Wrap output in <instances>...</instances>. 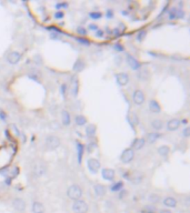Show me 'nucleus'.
I'll return each mask as SVG.
<instances>
[{
	"mask_svg": "<svg viewBox=\"0 0 190 213\" xmlns=\"http://www.w3.org/2000/svg\"><path fill=\"white\" fill-rule=\"evenodd\" d=\"M89 29L92 30V31H97L99 28H98V26L96 25V24H90V25H89Z\"/></svg>",
	"mask_w": 190,
	"mask_h": 213,
	"instance_id": "8fccbe9b",
	"label": "nucleus"
},
{
	"mask_svg": "<svg viewBox=\"0 0 190 213\" xmlns=\"http://www.w3.org/2000/svg\"><path fill=\"white\" fill-rule=\"evenodd\" d=\"M148 106H149V110H150L152 113L161 112V106H160V103H159L158 100H156V99H150Z\"/></svg>",
	"mask_w": 190,
	"mask_h": 213,
	"instance_id": "2eb2a0df",
	"label": "nucleus"
},
{
	"mask_svg": "<svg viewBox=\"0 0 190 213\" xmlns=\"http://www.w3.org/2000/svg\"><path fill=\"white\" fill-rule=\"evenodd\" d=\"M106 17H107L108 19L112 18V17H114V10H112V9H108L107 12H106Z\"/></svg>",
	"mask_w": 190,
	"mask_h": 213,
	"instance_id": "09e8293b",
	"label": "nucleus"
},
{
	"mask_svg": "<svg viewBox=\"0 0 190 213\" xmlns=\"http://www.w3.org/2000/svg\"><path fill=\"white\" fill-rule=\"evenodd\" d=\"M89 17L94 20H99L102 17V13L100 11H92V12L89 13Z\"/></svg>",
	"mask_w": 190,
	"mask_h": 213,
	"instance_id": "473e14b6",
	"label": "nucleus"
},
{
	"mask_svg": "<svg viewBox=\"0 0 190 213\" xmlns=\"http://www.w3.org/2000/svg\"><path fill=\"white\" fill-rule=\"evenodd\" d=\"M122 189H123V182L122 181L114 182V184L110 187V190H111L112 192H120Z\"/></svg>",
	"mask_w": 190,
	"mask_h": 213,
	"instance_id": "c85d7f7f",
	"label": "nucleus"
},
{
	"mask_svg": "<svg viewBox=\"0 0 190 213\" xmlns=\"http://www.w3.org/2000/svg\"><path fill=\"white\" fill-rule=\"evenodd\" d=\"M46 147L49 150H56L57 148L60 147V139L57 136H48L46 138Z\"/></svg>",
	"mask_w": 190,
	"mask_h": 213,
	"instance_id": "7ed1b4c3",
	"label": "nucleus"
},
{
	"mask_svg": "<svg viewBox=\"0 0 190 213\" xmlns=\"http://www.w3.org/2000/svg\"><path fill=\"white\" fill-rule=\"evenodd\" d=\"M159 213H172V212L169 211V210H160V212Z\"/></svg>",
	"mask_w": 190,
	"mask_h": 213,
	"instance_id": "6e6d98bb",
	"label": "nucleus"
},
{
	"mask_svg": "<svg viewBox=\"0 0 190 213\" xmlns=\"http://www.w3.org/2000/svg\"><path fill=\"white\" fill-rule=\"evenodd\" d=\"M47 170V167L44 162H36L32 167V172L36 178H39V176H42L44 174Z\"/></svg>",
	"mask_w": 190,
	"mask_h": 213,
	"instance_id": "423d86ee",
	"label": "nucleus"
},
{
	"mask_svg": "<svg viewBox=\"0 0 190 213\" xmlns=\"http://www.w3.org/2000/svg\"><path fill=\"white\" fill-rule=\"evenodd\" d=\"M145 144H146V140H145V138H136L132 141V143H131V147H130V148H131L133 151L140 150V149H142V148L145 147Z\"/></svg>",
	"mask_w": 190,
	"mask_h": 213,
	"instance_id": "dca6fc26",
	"label": "nucleus"
},
{
	"mask_svg": "<svg viewBox=\"0 0 190 213\" xmlns=\"http://www.w3.org/2000/svg\"><path fill=\"white\" fill-rule=\"evenodd\" d=\"M10 129H11L12 133H15V136H16V137H19L20 132H19V130H18V128H17V125H16V124H11V125H10Z\"/></svg>",
	"mask_w": 190,
	"mask_h": 213,
	"instance_id": "ea45409f",
	"label": "nucleus"
},
{
	"mask_svg": "<svg viewBox=\"0 0 190 213\" xmlns=\"http://www.w3.org/2000/svg\"><path fill=\"white\" fill-rule=\"evenodd\" d=\"M164 125H165V123H164V121L160 119H155L151 121V128L155 130V131H160L162 128H164Z\"/></svg>",
	"mask_w": 190,
	"mask_h": 213,
	"instance_id": "a878e982",
	"label": "nucleus"
},
{
	"mask_svg": "<svg viewBox=\"0 0 190 213\" xmlns=\"http://www.w3.org/2000/svg\"><path fill=\"white\" fill-rule=\"evenodd\" d=\"M30 72H31V71H30ZM38 75H39L38 71H32L31 73H29V75H28V77H29L30 79H32V80H35V81L39 82V78H38Z\"/></svg>",
	"mask_w": 190,
	"mask_h": 213,
	"instance_id": "c9c22d12",
	"label": "nucleus"
},
{
	"mask_svg": "<svg viewBox=\"0 0 190 213\" xmlns=\"http://www.w3.org/2000/svg\"><path fill=\"white\" fill-rule=\"evenodd\" d=\"M60 90H61V91H60L61 94L64 97V95H66V91H67V84H64V83H63L62 86H61V88H60Z\"/></svg>",
	"mask_w": 190,
	"mask_h": 213,
	"instance_id": "3c124183",
	"label": "nucleus"
},
{
	"mask_svg": "<svg viewBox=\"0 0 190 213\" xmlns=\"http://www.w3.org/2000/svg\"><path fill=\"white\" fill-rule=\"evenodd\" d=\"M12 207L17 210V211H19V212H22V211H25L26 207H27V204H26V201L24 199H21V198H16V199H13L12 200Z\"/></svg>",
	"mask_w": 190,
	"mask_h": 213,
	"instance_id": "9b49d317",
	"label": "nucleus"
},
{
	"mask_svg": "<svg viewBox=\"0 0 190 213\" xmlns=\"http://www.w3.org/2000/svg\"><path fill=\"white\" fill-rule=\"evenodd\" d=\"M149 200H150V202H152V203H158L159 200H160V196L157 194H151L149 196Z\"/></svg>",
	"mask_w": 190,
	"mask_h": 213,
	"instance_id": "58836bf2",
	"label": "nucleus"
},
{
	"mask_svg": "<svg viewBox=\"0 0 190 213\" xmlns=\"http://www.w3.org/2000/svg\"><path fill=\"white\" fill-rule=\"evenodd\" d=\"M67 195H68L69 199L74 201L80 200L81 196H83V189L80 188L78 184H72L67 190Z\"/></svg>",
	"mask_w": 190,
	"mask_h": 213,
	"instance_id": "f257e3e1",
	"label": "nucleus"
},
{
	"mask_svg": "<svg viewBox=\"0 0 190 213\" xmlns=\"http://www.w3.org/2000/svg\"><path fill=\"white\" fill-rule=\"evenodd\" d=\"M105 36V31L102 30V29H98L97 31H96V37L97 38H102Z\"/></svg>",
	"mask_w": 190,
	"mask_h": 213,
	"instance_id": "49530a36",
	"label": "nucleus"
},
{
	"mask_svg": "<svg viewBox=\"0 0 190 213\" xmlns=\"http://www.w3.org/2000/svg\"><path fill=\"white\" fill-rule=\"evenodd\" d=\"M78 91H79V81H78L77 77H74L71 79V93H72V95L77 97L78 95Z\"/></svg>",
	"mask_w": 190,
	"mask_h": 213,
	"instance_id": "b1692460",
	"label": "nucleus"
},
{
	"mask_svg": "<svg viewBox=\"0 0 190 213\" xmlns=\"http://www.w3.org/2000/svg\"><path fill=\"white\" fill-rule=\"evenodd\" d=\"M7 119V113L3 110H0V120H6Z\"/></svg>",
	"mask_w": 190,
	"mask_h": 213,
	"instance_id": "603ef678",
	"label": "nucleus"
},
{
	"mask_svg": "<svg viewBox=\"0 0 190 213\" xmlns=\"http://www.w3.org/2000/svg\"><path fill=\"white\" fill-rule=\"evenodd\" d=\"M157 152H158L159 156H161V157L164 158H167L169 156V153H170V148H169V145H160L158 149H157Z\"/></svg>",
	"mask_w": 190,
	"mask_h": 213,
	"instance_id": "393cba45",
	"label": "nucleus"
},
{
	"mask_svg": "<svg viewBox=\"0 0 190 213\" xmlns=\"http://www.w3.org/2000/svg\"><path fill=\"white\" fill-rule=\"evenodd\" d=\"M164 204L167 207H177V200L172 196H167L164 200Z\"/></svg>",
	"mask_w": 190,
	"mask_h": 213,
	"instance_id": "bb28decb",
	"label": "nucleus"
},
{
	"mask_svg": "<svg viewBox=\"0 0 190 213\" xmlns=\"http://www.w3.org/2000/svg\"><path fill=\"white\" fill-rule=\"evenodd\" d=\"M180 120L177 119V118H175V119H170L168 122H167V124H166V127H167V130L168 131H176V130H178L179 128H180Z\"/></svg>",
	"mask_w": 190,
	"mask_h": 213,
	"instance_id": "ddd939ff",
	"label": "nucleus"
},
{
	"mask_svg": "<svg viewBox=\"0 0 190 213\" xmlns=\"http://www.w3.org/2000/svg\"><path fill=\"white\" fill-rule=\"evenodd\" d=\"M181 134H182V137H184V138H188L189 137V127H186L184 130H182V132H181Z\"/></svg>",
	"mask_w": 190,
	"mask_h": 213,
	"instance_id": "a18cd8bd",
	"label": "nucleus"
},
{
	"mask_svg": "<svg viewBox=\"0 0 190 213\" xmlns=\"http://www.w3.org/2000/svg\"><path fill=\"white\" fill-rule=\"evenodd\" d=\"M126 60H127L128 66H129L132 70H140V68H141V63H140V61L138 59H136V58L133 56H131V55H127Z\"/></svg>",
	"mask_w": 190,
	"mask_h": 213,
	"instance_id": "6e6552de",
	"label": "nucleus"
},
{
	"mask_svg": "<svg viewBox=\"0 0 190 213\" xmlns=\"http://www.w3.org/2000/svg\"><path fill=\"white\" fill-rule=\"evenodd\" d=\"M61 119H62V124L64 127H69L71 123V115H70L69 111L62 110L61 111Z\"/></svg>",
	"mask_w": 190,
	"mask_h": 213,
	"instance_id": "5701e85b",
	"label": "nucleus"
},
{
	"mask_svg": "<svg viewBox=\"0 0 190 213\" xmlns=\"http://www.w3.org/2000/svg\"><path fill=\"white\" fill-rule=\"evenodd\" d=\"M20 60H21V53L18 51H11L7 57V61L10 64H17Z\"/></svg>",
	"mask_w": 190,
	"mask_h": 213,
	"instance_id": "f8f14e48",
	"label": "nucleus"
},
{
	"mask_svg": "<svg viewBox=\"0 0 190 213\" xmlns=\"http://www.w3.org/2000/svg\"><path fill=\"white\" fill-rule=\"evenodd\" d=\"M85 68H86V61L83 60V58H78L75 61V63H74V66H72V70L75 72H77V73L81 72Z\"/></svg>",
	"mask_w": 190,
	"mask_h": 213,
	"instance_id": "4468645a",
	"label": "nucleus"
},
{
	"mask_svg": "<svg viewBox=\"0 0 190 213\" xmlns=\"http://www.w3.org/2000/svg\"><path fill=\"white\" fill-rule=\"evenodd\" d=\"M96 132H97V125L96 124L90 123V124L86 125V128H85V133H86V137H87V138H89V139L94 138Z\"/></svg>",
	"mask_w": 190,
	"mask_h": 213,
	"instance_id": "a211bd4d",
	"label": "nucleus"
},
{
	"mask_svg": "<svg viewBox=\"0 0 190 213\" xmlns=\"http://www.w3.org/2000/svg\"><path fill=\"white\" fill-rule=\"evenodd\" d=\"M133 158H135V151L131 148H127L121 153L120 161L122 163H125V164H128V163H130L132 161Z\"/></svg>",
	"mask_w": 190,
	"mask_h": 213,
	"instance_id": "20e7f679",
	"label": "nucleus"
},
{
	"mask_svg": "<svg viewBox=\"0 0 190 213\" xmlns=\"http://www.w3.org/2000/svg\"><path fill=\"white\" fill-rule=\"evenodd\" d=\"M101 176L106 181H112L116 176V171L110 168H105L101 170Z\"/></svg>",
	"mask_w": 190,
	"mask_h": 213,
	"instance_id": "9d476101",
	"label": "nucleus"
},
{
	"mask_svg": "<svg viewBox=\"0 0 190 213\" xmlns=\"http://www.w3.org/2000/svg\"><path fill=\"white\" fill-rule=\"evenodd\" d=\"M169 19L170 20H175L177 19V8H171L169 11Z\"/></svg>",
	"mask_w": 190,
	"mask_h": 213,
	"instance_id": "f704fd0d",
	"label": "nucleus"
},
{
	"mask_svg": "<svg viewBox=\"0 0 190 213\" xmlns=\"http://www.w3.org/2000/svg\"><path fill=\"white\" fill-rule=\"evenodd\" d=\"M68 7V3L67 2H60V3H57L56 5V9H58V11H60L61 8H67Z\"/></svg>",
	"mask_w": 190,
	"mask_h": 213,
	"instance_id": "79ce46f5",
	"label": "nucleus"
},
{
	"mask_svg": "<svg viewBox=\"0 0 190 213\" xmlns=\"http://www.w3.org/2000/svg\"><path fill=\"white\" fill-rule=\"evenodd\" d=\"M76 40L79 42V44H83V46H86V47H89V46H90V40L87 39L86 37H77Z\"/></svg>",
	"mask_w": 190,
	"mask_h": 213,
	"instance_id": "2f4dec72",
	"label": "nucleus"
},
{
	"mask_svg": "<svg viewBox=\"0 0 190 213\" xmlns=\"http://www.w3.org/2000/svg\"><path fill=\"white\" fill-rule=\"evenodd\" d=\"M126 193H127L126 191L121 190V191H120V194H119V199H123V198H125V194H126Z\"/></svg>",
	"mask_w": 190,
	"mask_h": 213,
	"instance_id": "5fc2aeb1",
	"label": "nucleus"
},
{
	"mask_svg": "<svg viewBox=\"0 0 190 213\" xmlns=\"http://www.w3.org/2000/svg\"><path fill=\"white\" fill-rule=\"evenodd\" d=\"M77 33L80 36H86L87 35V29L85 27H78L77 28Z\"/></svg>",
	"mask_w": 190,
	"mask_h": 213,
	"instance_id": "e433bc0d",
	"label": "nucleus"
},
{
	"mask_svg": "<svg viewBox=\"0 0 190 213\" xmlns=\"http://www.w3.org/2000/svg\"><path fill=\"white\" fill-rule=\"evenodd\" d=\"M184 11L182 10V9H178L177 8V19H181L184 18Z\"/></svg>",
	"mask_w": 190,
	"mask_h": 213,
	"instance_id": "c03bdc74",
	"label": "nucleus"
},
{
	"mask_svg": "<svg viewBox=\"0 0 190 213\" xmlns=\"http://www.w3.org/2000/svg\"><path fill=\"white\" fill-rule=\"evenodd\" d=\"M87 167H88L90 172L97 173L98 170H100V168H101V164H100L99 160L94 159V158H90V159H88V161H87Z\"/></svg>",
	"mask_w": 190,
	"mask_h": 213,
	"instance_id": "0eeeda50",
	"label": "nucleus"
},
{
	"mask_svg": "<svg viewBox=\"0 0 190 213\" xmlns=\"http://www.w3.org/2000/svg\"><path fill=\"white\" fill-rule=\"evenodd\" d=\"M47 29H48V30H51V31H55L56 33H61V30H60V29H58L57 27H53V26H51V27H47Z\"/></svg>",
	"mask_w": 190,
	"mask_h": 213,
	"instance_id": "de8ad7c7",
	"label": "nucleus"
},
{
	"mask_svg": "<svg viewBox=\"0 0 190 213\" xmlns=\"http://www.w3.org/2000/svg\"><path fill=\"white\" fill-rule=\"evenodd\" d=\"M127 120H128V122H129V124L131 125V128H132L133 130L136 129V127L139 124V118H138V115L136 114V113H129L128 114V118H127Z\"/></svg>",
	"mask_w": 190,
	"mask_h": 213,
	"instance_id": "aec40b11",
	"label": "nucleus"
},
{
	"mask_svg": "<svg viewBox=\"0 0 190 213\" xmlns=\"http://www.w3.org/2000/svg\"><path fill=\"white\" fill-rule=\"evenodd\" d=\"M180 123H184V124H187V123H188V120H187V119L181 120V121H180Z\"/></svg>",
	"mask_w": 190,
	"mask_h": 213,
	"instance_id": "4d7b16f0",
	"label": "nucleus"
},
{
	"mask_svg": "<svg viewBox=\"0 0 190 213\" xmlns=\"http://www.w3.org/2000/svg\"><path fill=\"white\" fill-rule=\"evenodd\" d=\"M159 138H161V133L155 131V132H150V133H148V134L146 136V138H145V140H146L147 143L153 144Z\"/></svg>",
	"mask_w": 190,
	"mask_h": 213,
	"instance_id": "f3484780",
	"label": "nucleus"
},
{
	"mask_svg": "<svg viewBox=\"0 0 190 213\" xmlns=\"http://www.w3.org/2000/svg\"><path fill=\"white\" fill-rule=\"evenodd\" d=\"M94 191L97 196H105L107 193V187L103 184H95Z\"/></svg>",
	"mask_w": 190,
	"mask_h": 213,
	"instance_id": "412c9836",
	"label": "nucleus"
},
{
	"mask_svg": "<svg viewBox=\"0 0 190 213\" xmlns=\"http://www.w3.org/2000/svg\"><path fill=\"white\" fill-rule=\"evenodd\" d=\"M146 100V97H145V93H144V91L141 90V89H137V90H135V92L132 94V101L135 104H137V106H141L144 102Z\"/></svg>",
	"mask_w": 190,
	"mask_h": 213,
	"instance_id": "39448f33",
	"label": "nucleus"
},
{
	"mask_svg": "<svg viewBox=\"0 0 190 213\" xmlns=\"http://www.w3.org/2000/svg\"><path fill=\"white\" fill-rule=\"evenodd\" d=\"M51 39H60V35L59 33H51Z\"/></svg>",
	"mask_w": 190,
	"mask_h": 213,
	"instance_id": "864d4df0",
	"label": "nucleus"
},
{
	"mask_svg": "<svg viewBox=\"0 0 190 213\" xmlns=\"http://www.w3.org/2000/svg\"><path fill=\"white\" fill-rule=\"evenodd\" d=\"M72 211L74 213H87L88 212V204L83 200L74 201L72 203Z\"/></svg>",
	"mask_w": 190,
	"mask_h": 213,
	"instance_id": "f03ea898",
	"label": "nucleus"
},
{
	"mask_svg": "<svg viewBox=\"0 0 190 213\" xmlns=\"http://www.w3.org/2000/svg\"><path fill=\"white\" fill-rule=\"evenodd\" d=\"M63 17H64V12L63 11H57V12L55 13V19H57V20L62 19Z\"/></svg>",
	"mask_w": 190,
	"mask_h": 213,
	"instance_id": "37998d69",
	"label": "nucleus"
},
{
	"mask_svg": "<svg viewBox=\"0 0 190 213\" xmlns=\"http://www.w3.org/2000/svg\"><path fill=\"white\" fill-rule=\"evenodd\" d=\"M76 149H77V160H78V163L80 164L81 161H83V153H85V145H83L81 142H76Z\"/></svg>",
	"mask_w": 190,
	"mask_h": 213,
	"instance_id": "6ab92c4d",
	"label": "nucleus"
},
{
	"mask_svg": "<svg viewBox=\"0 0 190 213\" xmlns=\"http://www.w3.org/2000/svg\"><path fill=\"white\" fill-rule=\"evenodd\" d=\"M147 37V32L146 31H140L138 35H137V40L139 41V42H141L145 38Z\"/></svg>",
	"mask_w": 190,
	"mask_h": 213,
	"instance_id": "4c0bfd02",
	"label": "nucleus"
},
{
	"mask_svg": "<svg viewBox=\"0 0 190 213\" xmlns=\"http://www.w3.org/2000/svg\"><path fill=\"white\" fill-rule=\"evenodd\" d=\"M129 179H130V181L132 182V183H140V182L142 181V179H144V176L142 174H138V173H135L132 176H129ZM128 179V180H129Z\"/></svg>",
	"mask_w": 190,
	"mask_h": 213,
	"instance_id": "7c9ffc66",
	"label": "nucleus"
},
{
	"mask_svg": "<svg viewBox=\"0 0 190 213\" xmlns=\"http://www.w3.org/2000/svg\"><path fill=\"white\" fill-rule=\"evenodd\" d=\"M114 78H116V81L118 83V86H120V87H125L129 83V75L127 72L117 73L114 75Z\"/></svg>",
	"mask_w": 190,
	"mask_h": 213,
	"instance_id": "1a4fd4ad",
	"label": "nucleus"
},
{
	"mask_svg": "<svg viewBox=\"0 0 190 213\" xmlns=\"http://www.w3.org/2000/svg\"><path fill=\"white\" fill-rule=\"evenodd\" d=\"M96 148H97V143H96L95 141H89L88 144L85 147V149L87 150V153H92L94 151L96 150Z\"/></svg>",
	"mask_w": 190,
	"mask_h": 213,
	"instance_id": "c756f323",
	"label": "nucleus"
},
{
	"mask_svg": "<svg viewBox=\"0 0 190 213\" xmlns=\"http://www.w3.org/2000/svg\"><path fill=\"white\" fill-rule=\"evenodd\" d=\"M114 49L116 51H118V52H121V51L125 50V47H123V46H122L121 44H116L114 46Z\"/></svg>",
	"mask_w": 190,
	"mask_h": 213,
	"instance_id": "a19ab883",
	"label": "nucleus"
},
{
	"mask_svg": "<svg viewBox=\"0 0 190 213\" xmlns=\"http://www.w3.org/2000/svg\"><path fill=\"white\" fill-rule=\"evenodd\" d=\"M75 122H76L77 125H79V127H83V125L87 124L88 120H87V118H86L83 114H78V115L75 117Z\"/></svg>",
	"mask_w": 190,
	"mask_h": 213,
	"instance_id": "cd10ccee",
	"label": "nucleus"
},
{
	"mask_svg": "<svg viewBox=\"0 0 190 213\" xmlns=\"http://www.w3.org/2000/svg\"><path fill=\"white\" fill-rule=\"evenodd\" d=\"M148 70H140L139 73H138V78H139L140 80H142V81H145L147 80V75H148Z\"/></svg>",
	"mask_w": 190,
	"mask_h": 213,
	"instance_id": "72a5a7b5",
	"label": "nucleus"
},
{
	"mask_svg": "<svg viewBox=\"0 0 190 213\" xmlns=\"http://www.w3.org/2000/svg\"><path fill=\"white\" fill-rule=\"evenodd\" d=\"M31 211H32V213H44V204H42L41 202H39V201H35V202H32Z\"/></svg>",
	"mask_w": 190,
	"mask_h": 213,
	"instance_id": "4be33fe9",
	"label": "nucleus"
}]
</instances>
